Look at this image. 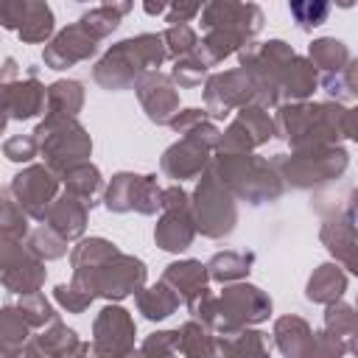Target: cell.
<instances>
[{
    "instance_id": "f907efd6",
    "label": "cell",
    "mask_w": 358,
    "mask_h": 358,
    "mask_svg": "<svg viewBox=\"0 0 358 358\" xmlns=\"http://www.w3.org/2000/svg\"><path fill=\"white\" fill-rule=\"evenodd\" d=\"M190 204V196L179 187V185H171V187H162V210H171V207H185Z\"/></svg>"
},
{
    "instance_id": "db71d44e",
    "label": "cell",
    "mask_w": 358,
    "mask_h": 358,
    "mask_svg": "<svg viewBox=\"0 0 358 358\" xmlns=\"http://www.w3.org/2000/svg\"><path fill=\"white\" fill-rule=\"evenodd\" d=\"M14 76H17V64H14V59H6V70H3V84H6V81H14Z\"/></svg>"
},
{
    "instance_id": "83f0119b",
    "label": "cell",
    "mask_w": 358,
    "mask_h": 358,
    "mask_svg": "<svg viewBox=\"0 0 358 358\" xmlns=\"http://www.w3.org/2000/svg\"><path fill=\"white\" fill-rule=\"evenodd\" d=\"M316 87H319V70L313 67V62L305 56H294L282 76V103L305 101L308 95H313Z\"/></svg>"
},
{
    "instance_id": "9c48e42d",
    "label": "cell",
    "mask_w": 358,
    "mask_h": 358,
    "mask_svg": "<svg viewBox=\"0 0 358 358\" xmlns=\"http://www.w3.org/2000/svg\"><path fill=\"white\" fill-rule=\"evenodd\" d=\"M271 313V296L249 282H227L215 302V333H229L238 327H252L268 319Z\"/></svg>"
},
{
    "instance_id": "8fae6325",
    "label": "cell",
    "mask_w": 358,
    "mask_h": 358,
    "mask_svg": "<svg viewBox=\"0 0 358 358\" xmlns=\"http://www.w3.org/2000/svg\"><path fill=\"white\" fill-rule=\"evenodd\" d=\"M0 277L3 285L14 294H31L45 285V260L17 238H3L0 246Z\"/></svg>"
},
{
    "instance_id": "f1b7e54d",
    "label": "cell",
    "mask_w": 358,
    "mask_h": 358,
    "mask_svg": "<svg viewBox=\"0 0 358 358\" xmlns=\"http://www.w3.org/2000/svg\"><path fill=\"white\" fill-rule=\"evenodd\" d=\"M62 182H64V190L78 196L84 204L95 207L98 204V196L103 193V179H101V171L87 159V162H78L73 168H67L62 173Z\"/></svg>"
},
{
    "instance_id": "ba28073f",
    "label": "cell",
    "mask_w": 358,
    "mask_h": 358,
    "mask_svg": "<svg viewBox=\"0 0 358 358\" xmlns=\"http://www.w3.org/2000/svg\"><path fill=\"white\" fill-rule=\"evenodd\" d=\"M196 227L204 238H227L238 224V204L235 193L224 185V179L215 173L213 165L199 176V185L190 196Z\"/></svg>"
},
{
    "instance_id": "7bdbcfd3",
    "label": "cell",
    "mask_w": 358,
    "mask_h": 358,
    "mask_svg": "<svg viewBox=\"0 0 358 358\" xmlns=\"http://www.w3.org/2000/svg\"><path fill=\"white\" fill-rule=\"evenodd\" d=\"M162 39H165V48H168V56L171 59H179V56H187L199 48V34L187 25V22H173L162 31Z\"/></svg>"
},
{
    "instance_id": "cb8c5ba5",
    "label": "cell",
    "mask_w": 358,
    "mask_h": 358,
    "mask_svg": "<svg viewBox=\"0 0 358 358\" xmlns=\"http://www.w3.org/2000/svg\"><path fill=\"white\" fill-rule=\"evenodd\" d=\"M274 341L277 350L288 358H302L313 352V330L302 316H280L274 322Z\"/></svg>"
},
{
    "instance_id": "4fadbf2b",
    "label": "cell",
    "mask_w": 358,
    "mask_h": 358,
    "mask_svg": "<svg viewBox=\"0 0 358 358\" xmlns=\"http://www.w3.org/2000/svg\"><path fill=\"white\" fill-rule=\"evenodd\" d=\"M246 103H255V84L246 67L224 70L204 81V106L213 117H227Z\"/></svg>"
},
{
    "instance_id": "1f68e13d",
    "label": "cell",
    "mask_w": 358,
    "mask_h": 358,
    "mask_svg": "<svg viewBox=\"0 0 358 358\" xmlns=\"http://www.w3.org/2000/svg\"><path fill=\"white\" fill-rule=\"evenodd\" d=\"M308 59L313 62V67L322 73V76H336L347 67L350 62V50L341 39L336 36H322V39H313L310 48H308Z\"/></svg>"
},
{
    "instance_id": "44dd1931",
    "label": "cell",
    "mask_w": 358,
    "mask_h": 358,
    "mask_svg": "<svg viewBox=\"0 0 358 358\" xmlns=\"http://www.w3.org/2000/svg\"><path fill=\"white\" fill-rule=\"evenodd\" d=\"M196 232H199V227L193 218V207L185 204V207L162 210V215L154 227V241L165 252H185L193 243Z\"/></svg>"
},
{
    "instance_id": "6da1fadb",
    "label": "cell",
    "mask_w": 358,
    "mask_h": 358,
    "mask_svg": "<svg viewBox=\"0 0 358 358\" xmlns=\"http://www.w3.org/2000/svg\"><path fill=\"white\" fill-rule=\"evenodd\" d=\"M73 285L109 302L126 299L145 285V263L120 252L106 238H84L70 249Z\"/></svg>"
},
{
    "instance_id": "30bf717a",
    "label": "cell",
    "mask_w": 358,
    "mask_h": 358,
    "mask_svg": "<svg viewBox=\"0 0 358 358\" xmlns=\"http://www.w3.org/2000/svg\"><path fill=\"white\" fill-rule=\"evenodd\" d=\"M109 213H143L154 215L162 210V187L157 185V176H140L131 171H120L112 176V182L103 190V199Z\"/></svg>"
},
{
    "instance_id": "277c9868",
    "label": "cell",
    "mask_w": 358,
    "mask_h": 358,
    "mask_svg": "<svg viewBox=\"0 0 358 358\" xmlns=\"http://www.w3.org/2000/svg\"><path fill=\"white\" fill-rule=\"evenodd\" d=\"M210 165L235 193V199H243L255 207L282 196L285 182L277 173L274 162L266 157H257L252 151H215Z\"/></svg>"
},
{
    "instance_id": "d590c367",
    "label": "cell",
    "mask_w": 358,
    "mask_h": 358,
    "mask_svg": "<svg viewBox=\"0 0 358 358\" xmlns=\"http://www.w3.org/2000/svg\"><path fill=\"white\" fill-rule=\"evenodd\" d=\"M179 352L182 355H213L215 347V330L204 324L201 319H190L179 327Z\"/></svg>"
},
{
    "instance_id": "7a4b0ae2",
    "label": "cell",
    "mask_w": 358,
    "mask_h": 358,
    "mask_svg": "<svg viewBox=\"0 0 358 358\" xmlns=\"http://www.w3.org/2000/svg\"><path fill=\"white\" fill-rule=\"evenodd\" d=\"M344 117L347 109L341 101H285L277 106L274 126L277 137L285 140L291 151H299L338 143L344 137Z\"/></svg>"
},
{
    "instance_id": "e575fe53",
    "label": "cell",
    "mask_w": 358,
    "mask_h": 358,
    "mask_svg": "<svg viewBox=\"0 0 358 358\" xmlns=\"http://www.w3.org/2000/svg\"><path fill=\"white\" fill-rule=\"evenodd\" d=\"M252 263H255V255L252 252H218L210 257L207 263V271H210V280L215 282H235V280H243L249 271H252Z\"/></svg>"
},
{
    "instance_id": "9a60e30c",
    "label": "cell",
    "mask_w": 358,
    "mask_h": 358,
    "mask_svg": "<svg viewBox=\"0 0 358 358\" xmlns=\"http://www.w3.org/2000/svg\"><path fill=\"white\" fill-rule=\"evenodd\" d=\"M319 238L338 266H344L350 274H358V215L350 204L324 215Z\"/></svg>"
},
{
    "instance_id": "b9f144b4",
    "label": "cell",
    "mask_w": 358,
    "mask_h": 358,
    "mask_svg": "<svg viewBox=\"0 0 358 358\" xmlns=\"http://www.w3.org/2000/svg\"><path fill=\"white\" fill-rule=\"evenodd\" d=\"M330 3L333 0H288V8L302 31H313L327 20Z\"/></svg>"
},
{
    "instance_id": "f546056e",
    "label": "cell",
    "mask_w": 358,
    "mask_h": 358,
    "mask_svg": "<svg viewBox=\"0 0 358 358\" xmlns=\"http://www.w3.org/2000/svg\"><path fill=\"white\" fill-rule=\"evenodd\" d=\"M28 338H31V324H28V319L22 316L20 308L6 305L3 313H0V352H3L6 358L22 355Z\"/></svg>"
},
{
    "instance_id": "9f6ffc18",
    "label": "cell",
    "mask_w": 358,
    "mask_h": 358,
    "mask_svg": "<svg viewBox=\"0 0 358 358\" xmlns=\"http://www.w3.org/2000/svg\"><path fill=\"white\" fill-rule=\"evenodd\" d=\"M333 3H336L338 8H352V6L358 3V0H333Z\"/></svg>"
},
{
    "instance_id": "d6986e66",
    "label": "cell",
    "mask_w": 358,
    "mask_h": 358,
    "mask_svg": "<svg viewBox=\"0 0 358 358\" xmlns=\"http://www.w3.org/2000/svg\"><path fill=\"white\" fill-rule=\"evenodd\" d=\"M45 103H48V87L39 84L34 70L28 78H17V81L3 84V112H6L3 123L28 120V117L45 112Z\"/></svg>"
},
{
    "instance_id": "4dcf8cb0",
    "label": "cell",
    "mask_w": 358,
    "mask_h": 358,
    "mask_svg": "<svg viewBox=\"0 0 358 358\" xmlns=\"http://www.w3.org/2000/svg\"><path fill=\"white\" fill-rule=\"evenodd\" d=\"M84 106V87L81 81H73V78H62V81H53L48 87V103H45V115H53V117H76Z\"/></svg>"
},
{
    "instance_id": "ee69618b",
    "label": "cell",
    "mask_w": 358,
    "mask_h": 358,
    "mask_svg": "<svg viewBox=\"0 0 358 358\" xmlns=\"http://www.w3.org/2000/svg\"><path fill=\"white\" fill-rule=\"evenodd\" d=\"M207 64L199 59V53L193 50V53H187V56H179L176 62H173V70H171V78L179 84V87H185V90H190V87H199L201 84V78L207 76Z\"/></svg>"
},
{
    "instance_id": "6f0895ef",
    "label": "cell",
    "mask_w": 358,
    "mask_h": 358,
    "mask_svg": "<svg viewBox=\"0 0 358 358\" xmlns=\"http://www.w3.org/2000/svg\"><path fill=\"white\" fill-rule=\"evenodd\" d=\"M350 207H352V213L358 215V187L352 190V201H350Z\"/></svg>"
},
{
    "instance_id": "681fc988",
    "label": "cell",
    "mask_w": 358,
    "mask_h": 358,
    "mask_svg": "<svg viewBox=\"0 0 358 358\" xmlns=\"http://www.w3.org/2000/svg\"><path fill=\"white\" fill-rule=\"evenodd\" d=\"M341 84L347 98H358V59H350L347 67L341 70Z\"/></svg>"
},
{
    "instance_id": "603a6c76",
    "label": "cell",
    "mask_w": 358,
    "mask_h": 358,
    "mask_svg": "<svg viewBox=\"0 0 358 358\" xmlns=\"http://www.w3.org/2000/svg\"><path fill=\"white\" fill-rule=\"evenodd\" d=\"M90 204H84L78 196H73V193H62V196H56V201L50 204V210H48V215H45V224L48 227H53L62 238H67V241H78L81 235H84V229H87V215H90Z\"/></svg>"
},
{
    "instance_id": "2e32d148",
    "label": "cell",
    "mask_w": 358,
    "mask_h": 358,
    "mask_svg": "<svg viewBox=\"0 0 358 358\" xmlns=\"http://www.w3.org/2000/svg\"><path fill=\"white\" fill-rule=\"evenodd\" d=\"M134 319L120 305H106L92 322V355H129L134 352Z\"/></svg>"
},
{
    "instance_id": "d4e9b609",
    "label": "cell",
    "mask_w": 358,
    "mask_h": 358,
    "mask_svg": "<svg viewBox=\"0 0 358 358\" xmlns=\"http://www.w3.org/2000/svg\"><path fill=\"white\" fill-rule=\"evenodd\" d=\"M134 302H137V310L148 319V322H162L168 319L171 313H176L179 302H185L165 280L154 282V285H143L137 294H134Z\"/></svg>"
},
{
    "instance_id": "3957f363",
    "label": "cell",
    "mask_w": 358,
    "mask_h": 358,
    "mask_svg": "<svg viewBox=\"0 0 358 358\" xmlns=\"http://www.w3.org/2000/svg\"><path fill=\"white\" fill-rule=\"evenodd\" d=\"M165 56H168V48L162 34H140L112 45L92 67V78L98 87L109 92L131 90L145 73L157 70L165 62Z\"/></svg>"
},
{
    "instance_id": "e0dca14e",
    "label": "cell",
    "mask_w": 358,
    "mask_h": 358,
    "mask_svg": "<svg viewBox=\"0 0 358 358\" xmlns=\"http://www.w3.org/2000/svg\"><path fill=\"white\" fill-rule=\"evenodd\" d=\"M137 98H140V106L145 112V117L157 126H168L173 120V115L179 112V90H176V81L159 70H151L145 73L137 87H134Z\"/></svg>"
},
{
    "instance_id": "8992f818",
    "label": "cell",
    "mask_w": 358,
    "mask_h": 358,
    "mask_svg": "<svg viewBox=\"0 0 358 358\" xmlns=\"http://www.w3.org/2000/svg\"><path fill=\"white\" fill-rule=\"evenodd\" d=\"M271 162H274L277 173L282 176V182H288L296 190H310V187L338 179L350 165V154L338 143H333V145H316V148H299L291 154H277V157H271Z\"/></svg>"
},
{
    "instance_id": "bcb514c9",
    "label": "cell",
    "mask_w": 358,
    "mask_h": 358,
    "mask_svg": "<svg viewBox=\"0 0 358 358\" xmlns=\"http://www.w3.org/2000/svg\"><path fill=\"white\" fill-rule=\"evenodd\" d=\"M3 154L11 162H31L39 154V143L34 134H14L3 143Z\"/></svg>"
},
{
    "instance_id": "74e56055",
    "label": "cell",
    "mask_w": 358,
    "mask_h": 358,
    "mask_svg": "<svg viewBox=\"0 0 358 358\" xmlns=\"http://www.w3.org/2000/svg\"><path fill=\"white\" fill-rule=\"evenodd\" d=\"M355 327H358V310H355L352 305H347L344 299L327 302V310H324V330H327L333 338H338V341L347 344V338L352 336Z\"/></svg>"
},
{
    "instance_id": "f5cc1de1",
    "label": "cell",
    "mask_w": 358,
    "mask_h": 358,
    "mask_svg": "<svg viewBox=\"0 0 358 358\" xmlns=\"http://www.w3.org/2000/svg\"><path fill=\"white\" fill-rule=\"evenodd\" d=\"M101 6H106V8H112V11H117L123 17V14H129L134 8V0H103Z\"/></svg>"
},
{
    "instance_id": "5b68a950",
    "label": "cell",
    "mask_w": 358,
    "mask_h": 358,
    "mask_svg": "<svg viewBox=\"0 0 358 358\" xmlns=\"http://www.w3.org/2000/svg\"><path fill=\"white\" fill-rule=\"evenodd\" d=\"M294 48L282 39H268V42H249L238 50L241 67L252 76L255 84V103L266 109H277L282 103V76L288 62L294 59Z\"/></svg>"
},
{
    "instance_id": "60d3db41",
    "label": "cell",
    "mask_w": 358,
    "mask_h": 358,
    "mask_svg": "<svg viewBox=\"0 0 358 358\" xmlns=\"http://www.w3.org/2000/svg\"><path fill=\"white\" fill-rule=\"evenodd\" d=\"M17 308L22 310V316L28 319V324H31V327H45V324H50V322H56V319H59V313L53 310V305L45 299V294H42V291L20 294Z\"/></svg>"
},
{
    "instance_id": "7dc6e473",
    "label": "cell",
    "mask_w": 358,
    "mask_h": 358,
    "mask_svg": "<svg viewBox=\"0 0 358 358\" xmlns=\"http://www.w3.org/2000/svg\"><path fill=\"white\" fill-rule=\"evenodd\" d=\"M53 296H56V302L67 310V313H81V310H87L90 308V302L95 299L92 294H87V291H81V288H76L73 282H62V285H56L53 288Z\"/></svg>"
},
{
    "instance_id": "52a82bcc",
    "label": "cell",
    "mask_w": 358,
    "mask_h": 358,
    "mask_svg": "<svg viewBox=\"0 0 358 358\" xmlns=\"http://www.w3.org/2000/svg\"><path fill=\"white\" fill-rule=\"evenodd\" d=\"M34 137L39 143L45 165H50L56 173H64L67 168L87 162L92 154V140L87 129L78 123V117L45 115V120H39V126L34 129Z\"/></svg>"
},
{
    "instance_id": "11a10c76",
    "label": "cell",
    "mask_w": 358,
    "mask_h": 358,
    "mask_svg": "<svg viewBox=\"0 0 358 358\" xmlns=\"http://www.w3.org/2000/svg\"><path fill=\"white\" fill-rule=\"evenodd\" d=\"M347 352H355V355H358V327H355L352 336L347 338Z\"/></svg>"
},
{
    "instance_id": "f6af8a7d",
    "label": "cell",
    "mask_w": 358,
    "mask_h": 358,
    "mask_svg": "<svg viewBox=\"0 0 358 358\" xmlns=\"http://www.w3.org/2000/svg\"><path fill=\"white\" fill-rule=\"evenodd\" d=\"M95 39H103V36H109L117 25H120V14L117 11H112V8H106V6H98V8H92V11H87L81 20H78Z\"/></svg>"
},
{
    "instance_id": "484cf974",
    "label": "cell",
    "mask_w": 358,
    "mask_h": 358,
    "mask_svg": "<svg viewBox=\"0 0 358 358\" xmlns=\"http://www.w3.org/2000/svg\"><path fill=\"white\" fill-rule=\"evenodd\" d=\"M162 280L187 302L190 296H196L199 291L207 288L210 282V271L201 260H179V263H171L165 266L162 271Z\"/></svg>"
},
{
    "instance_id": "836d02e7",
    "label": "cell",
    "mask_w": 358,
    "mask_h": 358,
    "mask_svg": "<svg viewBox=\"0 0 358 358\" xmlns=\"http://www.w3.org/2000/svg\"><path fill=\"white\" fill-rule=\"evenodd\" d=\"M53 28H56V20H53V11L45 0H28V8H25V17H22V25H20V39L22 42H48L53 36Z\"/></svg>"
},
{
    "instance_id": "d6a6232c",
    "label": "cell",
    "mask_w": 358,
    "mask_h": 358,
    "mask_svg": "<svg viewBox=\"0 0 358 358\" xmlns=\"http://www.w3.org/2000/svg\"><path fill=\"white\" fill-rule=\"evenodd\" d=\"M215 347L224 355H266V333L252 330V327H238L229 333H215Z\"/></svg>"
},
{
    "instance_id": "ffe728a7",
    "label": "cell",
    "mask_w": 358,
    "mask_h": 358,
    "mask_svg": "<svg viewBox=\"0 0 358 358\" xmlns=\"http://www.w3.org/2000/svg\"><path fill=\"white\" fill-rule=\"evenodd\" d=\"M210 154H213V151H210L207 145H201V143H196V140H190V137H182V140H176L173 145L165 148V154H162V159H159V168H162V173H165L168 179H173V182L196 179V176H201V173L207 171Z\"/></svg>"
},
{
    "instance_id": "7c38bea8",
    "label": "cell",
    "mask_w": 358,
    "mask_h": 358,
    "mask_svg": "<svg viewBox=\"0 0 358 358\" xmlns=\"http://www.w3.org/2000/svg\"><path fill=\"white\" fill-rule=\"evenodd\" d=\"M59 185H62V173H56L50 165H28L11 179L8 190L31 218L45 221L50 204L56 201Z\"/></svg>"
},
{
    "instance_id": "ab89813d",
    "label": "cell",
    "mask_w": 358,
    "mask_h": 358,
    "mask_svg": "<svg viewBox=\"0 0 358 358\" xmlns=\"http://www.w3.org/2000/svg\"><path fill=\"white\" fill-rule=\"evenodd\" d=\"M28 213L20 207V201L11 196V190L6 187L3 190V210H0V232L3 238H17V241H25L28 238Z\"/></svg>"
},
{
    "instance_id": "680465c9",
    "label": "cell",
    "mask_w": 358,
    "mask_h": 358,
    "mask_svg": "<svg viewBox=\"0 0 358 358\" xmlns=\"http://www.w3.org/2000/svg\"><path fill=\"white\" fill-rule=\"evenodd\" d=\"M76 3H87V0H76Z\"/></svg>"
},
{
    "instance_id": "8d00e7d4",
    "label": "cell",
    "mask_w": 358,
    "mask_h": 358,
    "mask_svg": "<svg viewBox=\"0 0 358 358\" xmlns=\"http://www.w3.org/2000/svg\"><path fill=\"white\" fill-rule=\"evenodd\" d=\"M207 0H143V11L151 17H165V22H190Z\"/></svg>"
},
{
    "instance_id": "ac0fdd59",
    "label": "cell",
    "mask_w": 358,
    "mask_h": 358,
    "mask_svg": "<svg viewBox=\"0 0 358 358\" xmlns=\"http://www.w3.org/2000/svg\"><path fill=\"white\" fill-rule=\"evenodd\" d=\"M98 50V39L81 25V22H73L67 28H62L42 50V62L50 67V70H67L78 62H87L90 56H95Z\"/></svg>"
},
{
    "instance_id": "4316f807",
    "label": "cell",
    "mask_w": 358,
    "mask_h": 358,
    "mask_svg": "<svg viewBox=\"0 0 358 358\" xmlns=\"http://www.w3.org/2000/svg\"><path fill=\"white\" fill-rule=\"evenodd\" d=\"M347 291V271L338 263H322L313 268L308 285H305V296L310 302L327 305L333 299H341V294Z\"/></svg>"
},
{
    "instance_id": "c3c4849f",
    "label": "cell",
    "mask_w": 358,
    "mask_h": 358,
    "mask_svg": "<svg viewBox=\"0 0 358 358\" xmlns=\"http://www.w3.org/2000/svg\"><path fill=\"white\" fill-rule=\"evenodd\" d=\"M143 355H173L179 352V330H162V333H151L143 347Z\"/></svg>"
},
{
    "instance_id": "816d5d0a",
    "label": "cell",
    "mask_w": 358,
    "mask_h": 358,
    "mask_svg": "<svg viewBox=\"0 0 358 358\" xmlns=\"http://www.w3.org/2000/svg\"><path fill=\"white\" fill-rule=\"evenodd\" d=\"M344 137H350V140L358 143V106H355V109H347V117H344Z\"/></svg>"
},
{
    "instance_id": "f35d334b",
    "label": "cell",
    "mask_w": 358,
    "mask_h": 358,
    "mask_svg": "<svg viewBox=\"0 0 358 358\" xmlns=\"http://www.w3.org/2000/svg\"><path fill=\"white\" fill-rule=\"evenodd\" d=\"M25 243H28V249H31L34 255H39L42 260H59V257L67 255V243H70V241L62 238L53 227L42 224V227H36V229L28 232Z\"/></svg>"
},
{
    "instance_id": "5bb4252c",
    "label": "cell",
    "mask_w": 358,
    "mask_h": 358,
    "mask_svg": "<svg viewBox=\"0 0 358 358\" xmlns=\"http://www.w3.org/2000/svg\"><path fill=\"white\" fill-rule=\"evenodd\" d=\"M277 134L274 117H268L266 106L246 103L238 109L232 123L221 131V143L215 151H255L257 145L268 143Z\"/></svg>"
},
{
    "instance_id": "7402d4cb",
    "label": "cell",
    "mask_w": 358,
    "mask_h": 358,
    "mask_svg": "<svg viewBox=\"0 0 358 358\" xmlns=\"http://www.w3.org/2000/svg\"><path fill=\"white\" fill-rule=\"evenodd\" d=\"M84 352H90V344L78 341L76 330H70L62 319L50 322L45 333L34 336L22 350V355H45V358H70V355H84Z\"/></svg>"
}]
</instances>
